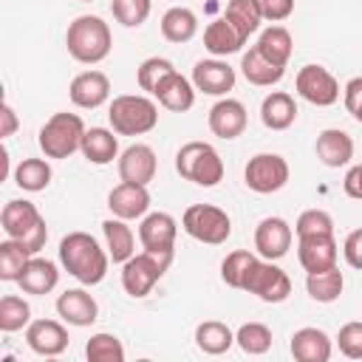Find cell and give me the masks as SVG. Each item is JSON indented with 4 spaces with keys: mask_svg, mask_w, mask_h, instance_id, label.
Wrapping results in <instances>:
<instances>
[{
    "mask_svg": "<svg viewBox=\"0 0 362 362\" xmlns=\"http://www.w3.org/2000/svg\"><path fill=\"white\" fill-rule=\"evenodd\" d=\"M59 263L62 269L76 277L82 286H96L105 280L107 274V263L110 255L99 246L96 238H90L88 232H68L59 240Z\"/></svg>",
    "mask_w": 362,
    "mask_h": 362,
    "instance_id": "1",
    "label": "cell"
},
{
    "mask_svg": "<svg viewBox=\"0 0 362 362\" xmlns=\"http://www.w3.org/2000/svg\"><path fill=\"white\" fill-rule=\"evenodd\" d=\"M65 45H68V54L76 62L96 65V62H102L110 54L113 34H110V25L102 17H96V14H79L68 25V31H65Z\"/></svg>",
    "mask_w": 362,
    "mask_h": 362,
    "instance_id": "2",
    "label": "cell"
},
{
    "mask_svg": "<svg viewBox=\"0 0 362 362\" xmlns=\"http://www.w3.org/2000/svg\"><path fill=\"white\" fill-rule=\"evenodd\" d=\"M0 226H3L6 238L20 240L31 255L45 249L48 226H45V218L40 215V209L31 201H20V198L8 201L0 212Z\"/></svg>",
    "mask_w": 362,
    "mask_h": 362,
    "instance_id": "3",
    "label": "cell"
},
{
    "mask_svg": "<svg viewBox=\"0 0 362 362\" xmlns=\"http://www.w3.org/2000/svg\"><path fill=\"white\" fill-rule=\"evenodd\" d=\"M107 122L119 136H144L158 124V105L141 93H122L110 102Z\"/></svg>",
    "mask_w": 362,
    "mask_h": 362,
    "instance_id": "4",
    "label": "cell"
},
{
    "mask_svg": "<svg viewBox=\"0 0 362 362\" xmlns=\"http://www.w3.org/2000/svg\"><path fill=\"white\" fill-rule=\"evenodd\" d=\"M175 170L181 178L198 187H215L223 178V161L218 150L206 141H187L175 153Z\"/></svg>",
    "mask_w": 362,
    "mask_h": 362,
    "instance_id": "5",
    "label": "cell"
},
{
    "mask_svg": "<svg viewBox=\"0 0 362 362\" xmlns=\"http://www.w3.org/2000/svg\"><path fill=\"white\" fill-rule=\"evenodd\" d=\"M85 122L76 113H54L42 127H40V150L45 158H68L82 147L85 136Z\"/></svg>",
    "mask_w": 362,
    "mask_h": 362,
    "instance_id": "6",
    "label": "cell"
},
{
    "mask_svg": "<svg viewBox=\"0 0 362 362\" xmlns=\"http://www.w3.org/2000/svg\"><path fill=\"white\" fill-rule=\"evenodd\" d=\"M181 226H184V232L189 238H195L201 243H209V246H221L232 235L229 215L221 206H212V204H192V206H187L184 218H181Z\"/></svg>",
    "mask_w": 362,
    "mask_h": 362,
    "instance_id": "7",
    "label": "cell"
},
{
    "mask_svg": "<svg viewBox=\"0 0 362 362\" xmlns=\"http://www.w3.org/2000/svg\"><path fill=\"white\" fill-rule=\"evenodd\" d=\"M173 257L164 255H153L147 249H141L139 255H133L130 260L122 263V288L130 297H147L153 291V286L164 277V272L170 269Z\"/></svg>",
    "mask_w": 362,
    "mask_h": 362,
    "instance_id": "8",
    "label": "cell"
},
{
    "mask_svg": "<svg viewBox=\"0 0 362 362\" xmlns=\"http://www.w3.org/2000/svg\"><path fill=\"white\" fill-rule=\"evenodd\" d=\"M288 161L277 153H257L246 161V170H243V181L252 192L257 195H272V192H280L286 184H288Z\"/></svg>",
    "mask_w": 362,
    "mask_h": 362,
    "instance_id": "9",
    "label": "cell"
},
{
    "mask_svg": "<svg viewBox=\"0 0 362 362\" xmlns=\"http://www.w3.org/2000/svg\"><path fill=\"white\" fill-rule=\"evenodd\" d=\"M243 291L255 294L263 303H283L291 294V280L280 266H274V260L257 257L249 266V274L243 280Z\"/></svg>",
    "mask_w": 362,
    "mask_h": 362,
    "instance_id": "10",
    "label": "cell"
},
{
    "mask_svg": "<svg viewBox=\"0 0 362 362\" xmlns=\"http://www.w3.org/2000/svg\"><path fill=\"white\" fill-rule=\"evenodd\" d=\"M294 85H297V93L308 105H317V107H331L339 99V82L322 65H303L297 71Z\"/></svg>",
    "mask_w": 362,
    "mask_h": 362,
    "instance_id": "11",
    "label": "cell"
},
{
    "mask_svg": "<svg viewBox=\"0 0 362 362\" xmlns=\"http://www.w3.org/2000/svg\"><path fill=\"white\" fill-rule=\"evenodd\" d=\"M175 235H178V223H175V218L170 212H150L139 223L141 249H147L153 255L173 257V252H175Z\"/></svg>",
    "mask_w": 362,
    "mask_h": 362,
    "instance_id": "12",
    "label": "cell"
},
{
    "mask_svg": "<svg viewBox=\"0 0 362 362\" xmlns=\"http://www.w3.org/2000/svg\"><path fill=\"white\" fill-rule=\"evenodd\" d=\"M291 240H294V232L288 226V221L272 215V218H263L255 229V249L260 257L266 260H280L288 255L291 249Z\"/></svg>",
    "mask_w": 362,
    "mask_h": 362,
    "instance_id": "13",
    "label": "cell"
},
{
    "mask_svg": "<svg viewBox=\"0 0 362 362\" xmlns=\"http://www.w3.org/2000/svg\"><path fill=\"white\" fill-rule=\"evenodd\" d=\"M297 257H300V266L305 269V274L337 266V240H334V232L300 235L297 238Z\"/></svg>",
    "mask_w": 362,
    "mask_h": 362,
    "instance_id": "14",
    "label": "cell"
},
{
    "mask_svg": "<svg viewBox=\"0 0 362 362\" xmlns=\"http://www.w3.org/2000/svg\"><path fill=\"white\" fill-rule=\"evenodd\" d=\"M107 209L110 215L122 218V221H136V218H144L147 209H150V192L144 184H130V181H122L110 189L107 195Z\"/></svg>",
    "mask_w": 362,
    "mask_h": 362,
    "instance_id": "15",
    "label": "cell"
},
{
    "mask_svg": "<svg viewBox=\"0 0 362 362\" xmlns=\"http://www.w3.org/2000/svg\"><path fill=\"white\" fill-rule=\"evenodd\" d=\"M192 85L206 96H226L235 88V68L223 59H201L192 68Z\"/></svg>",
    "mask_w": 362,
    "mask_h": 362,
    "instance_id": "16",
    "label": "cell"
},
{
    "mask_svg": "<svg viewBox=\"0 0 362 362\" xmlns=\"http://www.w3.org/2000/svg\"><path fill=\"white\" fill-rule=\"evenodd\" d=\"M68 96L76 107L82 110H93L99 105L107 102L110 96V79L102 74V71H82L71 79V88H68Z\"/></svg>",
    "mask_w": 362,
    "mask_h": 362,
    "instance_id": "17",
    "label": "cell"
},
{
    "mask_svg": "<svg viewBox=\"0 0 362 362\" xmlns=\"http://www.w3.org/2000/svg\"><path fill=\"white\" fill-rule=\"evenodd\" d=\"M156 170H158V158H156L150 144H130L119 156V178L122 181L147 187L156 178Z\"/></svg>",
    "mask_w": 362,
    "mask_h": 362,
    "instance_id": "18",
    "label": "cell"
},
{
    "mask_svg": "<svg viewBox=\"0 0 362 362\" xmlns=\"http://www.w3.org/2000/svg\"><path fill=\"white\" fill-rule=\"evenodd\" d=\"M25 342L40 356H59L68 348V331L57 320H31L25 328Z\"/></svg>",
    "mask_w": 362,
    "mask_h": 362,
    "instance_id": "19",
    "label": "cell"
},
{
    "mask_svg": "<svg viewBox=\"0 0 362 362\" xmlns=\"http://www.w3.org/2000/svg\"><path fill=\"white\" fill-rule=\"evenodd\" d=\"M209 130L223 141L238 139L246 130V107H243V102L229 99V96L218 99L212 105V110H209Z\"/></svg>",
    "mask_w": 362,
    "mask_h": 362,
    "instance_id": "20",
    "label": "cell"
},
{
    "mask_svg": "<svg viewBox=\"0 0 362 362\" xmlns=\"http://www.w3.org/2000/svg\"><path fill=\"white\" fill-rule=\"evenodd\" d=\"M57 314L68 322V325H76V328H85V325H93L96 317H99V305L93 300V294H88L85 288H68L57 297Z\"/></svg>",
    "mask_w": 362,
    "mask_h": 362,
    "instance_id": "21",
    "label": "cell"
},
{
    "mask_svg": "<svg viewBox=\"0 0 362 362\" xmlns=\"http://www.w3.org/2000/svg\"><path fill=\"white\" fill-rule=\"evenodd\" d=\"M153 96L158 99L161 107H167V110H173V113H187V110L195 105V85H192V79H187L184 74L170 71V74L158 82V88L153 90Z\"/></svg>",
    "mask_w": 362,
    "mask_h": 362,
    "instance_id": "22",
    "label": "cell"
},
{
    "mask_svg": "<svg viewBox=\"0 0 362 362\" xmlns=\"http://www.w3.org/2000/svg\"><path fill=\"white\" fill-rule=\"evenodd\" d=\"M291 356L297 362H328L331 359V337L322 331V328H314V325H305V328H297L291 334Z\"/></svg>",
    "mask_w": 362,
    "mask_h": 362,
    "instance_id": "23",
    "label": "cell"
},
{
    "mask_svg": "<svg viewBox=\"0 0 362 362\" xmlns=\"http://www.w3.org/2000/svg\"><path fill=\"white\" fill-rule=\"evenodd\" d=\"M249 37H243L226 17H218L212 20L206 28H204V48L212 54V57H229V54H238L243 45H246Z\"/></svg>",
    "mask_w": 362,
    "mask_h": 362,
    "instance_id": "24",
    "label": "cell"
},
{
    "mask_svg": "<svg viewBox=\"0 0 362 362\" xmlns=\"http://www.w3.org/2000/svg\"><path fill=\"white\" fill-rule=\"evenodd\" d=\"M317 158L325 167H345L354 158V139L339 127L322 130L317 136Z\"/></svg>",
    "mask_w": 362,
    "mask_h": 362,
    "instance_id": "25",
    "label": "cell"
},
{
    "mask_svg": "<svg viewBox=\"0 0 362 362\" xmlns=\"http://www.w3.org/2000/svg\"><path fill=\"white\" fill-rule=\"evenodd\" d=\"M17 283H20V288H23L25 294H37V297H40V294H48V291L57 288V283H59V269H57V263L48 260V257H31Z\"/></svg>",
    "mask_w": 362,
    "mask_h": 362,
    "instance_id": "26",
    "label": "cell"
},
{
    "mask_svg": "<svg viewBox=\"0 0 362 362\" xmlns=\"http://www.w3.org/2000/svg\"><path fill=\"white\" fill-rule=\"evenodd\" d=\"M297 119V102L286 90H272L260 105V122L269 130H288Z\"/></svg>",
    "mask_w": 362,
    "mask_h": 362,
    "instance_id": "27",
    "label": "cell"
},
{
    "mask_svg": "<svg viewBox=\"0 0 362 362\" xmlns=\"http://www.w3.org/2000/svg\"><path fill=\"white\" fill-rule=\"evenodd\" d=\"M119 133L116 130H107V127H88L85 136H82V156L90 161V164H110L116 156H119Z\"/></svg>",
    "mask_w": 362,
    "mask_h": 362,
    "instance_id": "28",
    "label": "cell"
},
{
    "mask_svg": "<svg viewBox=\"0 0 362 362\" xmlns=\"http://www.w3.org/2000/svg\"><path fill=\"white\" fill-rule=\"evenodd\" d=\"M240 71H243L246 82H249V85H257V88H272V85H277V82L283 79V74H286V68L269 62V59L257 51V45H252V48L243 54Z\"/></svg>",
    "mask_w": 362,
    "mask_h": 362,
    "instance_id": "29",
    "label": "cell"
},
{
    "mask_svg": "<svg viewBox=\"0 0 362 362\" xmlns=\"http://www.w3.org/2000/svg\"><path fill=\"white\" fill-rule=\"evenodd\" d=\"M161 34H164L167 42H175V45L189 42L198 34V17H195V11L187 8V6L167 8L164 17H161Z\"/></svg>",
    "mask_w": 362,
    "mask_h": 362,
    "instance_id": "30",
    "label": "cell"
},
{
    "mask_svg": "<svg viewBox=\"0 0 362 362\" xmlns=\"http://www.w3.org/2000/svg\"><path fill=\"white\" fill-rule=\"evenodd\" d=\"M102 232H105V243H107V255L113 263H124L136 255V238H133V229L127 226V221L122 218H107L102 223Z\"/></svg>",
    "mask_w": 362,
    "mask_h": 362,
    "instance_id": "31",
    "label": "cell"
},
{
    "mask_svg": "<svg viewBox=\"0 0 362 362\" xmlns=\"http://www.w3.org/2000/svg\"><path fill=\"white\" fill-rule=\"evenodd\" d=\"M257 51H260L269 62L286 68L288 59H291V51H294V40H291L288 28H283V25H269V28L257 37Z\"/></svg>",
    "mask_w": 362,
    "mask_h": 362,
    "instance_id": "32",
    "label": "cell"
},
{
    "mask_svg": "<svg viewBox=\"0 0 362 362\" xmlns=\"http://www.w3.org/2000/svg\"><path fill=\"white\" fill-rule=\"evenodd\" d=\"M342 288H345V277H342V272L337 266L305 274V291L317 303H334V300H339Z\"/></svg>",
    "mask_w": 362,
    "mask_h": 362,
    "instance_id": "33",
    "label": "cell"
},
{
    "mask_svg": "<svg viewBox=\"0 0 362 362\" xmlns=\"http://www.w3.org/2000/svg\"><path fill=\"white\" fill-rule=\"evenodd\" d=\"M195 345L209 356H221L235 345V331L226 322L206 320V322H201L195 328Z\"/></svg>",
    "mask_w": 362,
    "mask_h": 362,
    "instance_id": "34",
    "label": "cell"
},
{
    "mask_svg": "<svg viewBox=\"0 0 362 362\" xmlns=\"http://www.w3.org/2000/svg\"><path fill=\"white\" fill-rule=\"evenodd\" d=\"M51 164L45 158H23L14 167V184L25 192H42L51 184Z\"/></svg>",
    "mask_w": 362,
    "mask_h": 362,
    "instance_id": "35",
    "label": "cell"
},
{
    "mask_svg": "<svg viewBox=\"0 0 362 362\" xmlns=\"http://www.w3.org/2000/svg\"><path fill=\"white\" fill-rule=\"evenodd\" d=\"M31 257H34V255H31L20 240L6 238V240L0 243V280H6V283H17L20 274H23V269L28 266Z\"/></svg>",
    "mask_w": 362,
    "mask_h": 362,
    "instance_id": "36",
    "label": "cell"
},
{
    "mask_svg": "<svg viewBox=\"0 0 362 362\" xmlns=\"http://www.w3.org/2000/svg\"><path fill=\"white\" fill-rule=\"evenodd\" d=\"M223 17H226L243 37L255 34V31L260 28V23H263V14H260V8H257V0H229Z\"/></svg>",
    "mask_w": 362,
    "mask_h": 362,
    "instance_id": "37",
    "label": "cell"
},
{
    "mask_svg": "<svg viewBox=\"0 0 362 362\" xmlns=\"http://www.w3.org/2000/svg\"><path fill=\"white\" fill-rule=\"evenodd\" d=\"M28 322H31V305L17 294H6L0 300V331L14 334L20 328H28Z\"/></svg>",
    "mask_w": 362,
    "mask_h": 362,
    "instance_id": "38",
    "label": "cell"
},
{
    "mask_svg": "<svg viewBox=\"0 0 362 362\" xmlns=\"http://www.w3.org/2000/svg\"><path fill=\"white\" fill-rule=\"evenodd\" d=\"M235 342L240 345L243 354L260 356V354H266L272 348V328L263 325V322H243L235 331Z\"/></svg>",
    "mask_w": 362,
    "mask_h": 362,
    "instance_id": "39",
    "label": "cell"
},
{
    "mask_svg": "<svg viewBox=\"0 0 362 362\" xmlns=\"http://www.w3.org/2000/svg\"><path fill=\"white\" fill-rule=\"evenodd\" d=\"M255 260H257V257H255L252 252H246V249L229 252V255L223 257V263H221V280H223L229 288H240V291H243V280H246L249 266H252Z\"/></svg>",
    "mask_w": 362,
    "mask_h": 362,
    "instance_id": "40",
    "label": "cell"
},
{
    "mask_svg": "<svg viewBox=\"0 0 362 362\" xmlns=\"http://www.w3.org/2000/svg\"><path fill=\"white\" fill-rule=\"evenodd\" d=\"M85 356L90 362H124V345L113 334H93L85 345Z\"/></svg>",
    "mask_w": 362,
    "mask_h": 362,
    "instance_id": "41",
    "label": "cell"
},
{
    "mask_svg": "<svg viewBox=\"0 0 362 362\" xmlns=\"http://www.w3.org/2000/svg\"><path fill=\"white\" fill-rule=\"evenodd\" d=\"M150 8L153 0H110V11L116 23H122L124 28H139L150 17Z\"/></svg>",
    "mask_w": 362,
    "mask_h": 362,
    "instance_id": "42",
    "label": "cell"
},
{
    "mask_svg": "<svg viewBox=\"0 0 362 362\" xmlns=\"http://www.w3.org/2000/svg\"><path fill=\"white\" fill-rule=\"evenodd\" d=\"M170 71H175V65H173L170 59H164V57H147V59L136 68L139 88H141V90H147V93H153V90L158 88V82H161Z\"/></svg>",
    "mask_w": 362,
    "mask_h": 362,
    "instance_id": "43",
    "label": "cell"
},
{
    "mask_svg": "<svg viewBox=\"0 0 362 362\" xmlns=\"http://www.w3.org/2000/svg\"><path fill=\"white\" fill-rule=\"evenodd\" d=\"M294 232H297V238L300 235H317V232H334V218L325 209H305V212H300Z\"/></svg>",
    "mask_w": 362,
    "mask_h": 362,
    "instance_id": "44",
    "label": "cell"
},
{
    "mask_svg": "<svg viewBox=\"0 0 362 362\" xmlns=\"http://www.w3.org/2000/svg\"><path fill=\"white\" fill-rule=\"evenodd\" d=\"M337 345L348 359H362V322H345L337 334Z\"/></svg>",
    "mask_w": 362,
    "mask_h": 362,
    "instance_id": "45",
    "label": "cell"
},
{
    "mask_svg": "<svg viewBox=\"0 0 362 362\" xmlns=\"http://www.w3.org/2000/svg\"><path fill=\"white\" fill-rule=\"evenodd\" d=\"M257 8L263 14V20L280 23L294 14V0H257Z\"/></svg>",
    "mask_w": 362,
    "mask_h": 362,
    "instance_id": "46",
    "label": "cell"
},
{
    "mask_svg": "<svg viewBox=\"0 0 362 362\" xmlns=\"http://www.w3.org/2000/svg\"><path fill=\"white\" fill-rule=\"evenodd\" d=\"M342 255H345V260H348L351 269H359L362 272V226L354 229V232H348V238L342 243Z\"/></svg>",
    "mask_w": 362,
    "mask_h": 362,
    "instance_id": "47",
    "label": "cell"
},
{
    "mask_svg": "<svg viewBox=\"0 0 362 362\" xmlns=\"http://www.w3.org/2000/svg\"><path fill=\"white\" fill-rule=\"evenodd\" d=\"M342 99H345L348 113L356 119V113L362 110V76H354V79L345 82V88H342Z\"/></svg>",
    "mask_w": 362,
    "mask_h": 362,
    "instance_id": "48",
    "label": "cell"
},
{
    "mask_svg": "<svg viewBox=\"0 0 362 362\" xmlns=\"http://www.w3.org/2000/svg\"><path fill=\"white\" fill-rule=\"evenodd\" d=\"M342 189H345L348 198L362 201V164H354V167L345 173V178H342Z\"/></svg>",
    "mask_w": 362,
    "mask_h": 362,
    "instance_id": "49",
    "label": "cell"
},
{
    "mask_svg": "<svg viewBox=\"0 0 362 362\" xmlns=\"http://www.w3.org/2000/svg\"><path fill=\"white\" fill-rule=\"evenodd\" d=\"M17 127H20V119H17L14 107H11L8 102H3V107H0V139L14 136V130H17Z\"/></svg>",
    "mask_w": 362,
    "mask_h": 362,
    "instance_id": "50",
    "label": "cell"
},
{
    "mask_svg": "<svg viewBox=\"0 0 362 362\" xmlns=\"http://www.w3.org/2000/svg\"><path fill=\"white\" fill-rule=\"evenodd\" d=\"M356 122H359V124H362V110H359V113H356Z\"/></svg>",
    "mask_w": 362,
    "mask_h": 362,
    "instance_id": "51",
    "label": "cell"
},
{
    "mask_svg": "<svg viewBox=\"0 0 362 362\" xmlns=\"http://www.w3.org/2000/svg\"><path fill=\"white\" fill-rule=\"evenodd\" d=\"M79 3H93V0H79Z\"/></svg>",
    "mask_w": 362,
    "mask_h": 362,
    "instance_id": "52",
    "label": "cell"
}]
</instances>
